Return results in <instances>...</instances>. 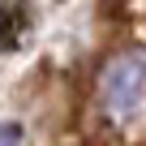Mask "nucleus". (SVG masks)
<instances>
[{"label":"nucleus","instance_id":"1","mask_svg":"<svg viewBox=\"0 0 146 146\" xmlns=\"http://www.w3.org/2000/svg\"><path fill=\"white\" fill-rule=\"evenodd\" d=\"M90 95H95V108L103 112V120H112V125L137 116L146 108V56H137V52L108 56L95 73Z\"/></svg>","mask_w":146,"mask_h":146},{"label":"nucleus","instance_id":"2","mask_svg":"<svg viewBox=\"0 0 146 146\" xmlns=\"http://www.w3.org/2000/svg\"><path fill=\"white\" fill-rule=\"evenodd\" d=\"M103 13L120 26L125 39L146 43V0H103Z\"/></svg>","mask_w":146,"mask_h":146},{"label":"nucleus","instance_id":"3","mask_svg":"<svg viewBox=\"0 0 146 146\" xmlns=\"http://www.w3.org/2000/svg\"><path fill=\"white\" fill-rule=\"evenodd\" d=\"M22 22H26L22 9H17V13H0V47H9V43L22 39Z\"/></svg>","mask_w":146,"mask_h":146},{"label":"nucleus","instance_id":"4","mask_svg":"<svg viewBox=\"0 0 146 146\" xmlns=\"http://www.w3.org/2000/svg\"><path fill=\"white\" fill-rule=\"evenodd\" d=\"M60 146H112L103 129H78V133H64Z\"/></svg>","mask_w":146,"mask_h":146},{"label":"nucleus","instance_id":"5","mask_svg":"<svg viewBox=\"0 0 146 146\" xmlns=\"http://www.w3.org/2000/svg\"><path fill=\"white\" fill-rule=\"evenodd\" d=\"M0 146H22V129L17 125H0Z\"/></svg>","mask_w":146,"mask_h":146},{"label":"nucleus","instance_id":"6","mask_svg":"<svg viewBox=\"0 0 146 146\" xmlns=\"http://www.w3.org/2000/svg\"><path fill=\"white\" fill-rule=\"evenodd\" d=\"M137 146H146V142H137Z\"/></svg>","mask_w":146,"mask_h":146}]
</instances>
